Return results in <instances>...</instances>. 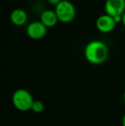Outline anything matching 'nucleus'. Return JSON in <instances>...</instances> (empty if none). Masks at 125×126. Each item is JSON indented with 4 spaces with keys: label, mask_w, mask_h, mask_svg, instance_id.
I'll list each match as a JSON object with an SVG mask.
<instances>
[{
    "label": "nucleus",
    "mask_w": 125,
    "mask_h": 126,
    "mask_svg": "<svg viewBox=\"0 0 125 126\" xmlns=\"http://www.w3.org/2000/svg\"><path fill=\"white\" fill-rule=\"evenodd\" d=\"M84 55L88 63L92 64H101L105 63L109 55L108 47L101 40H94L87 44Z\"/></svg>",
    "instance_id": "f257e3e1"
},
{
    "label": "nucleus",
    "mask_w": 125,
    "mask_h": 126,
    "mask_svg": "<svg viewBox=\"0 0 125 126\" xmlns=\"http://www.w3.org/2000/svg\"><path fill=\"white\" fill-rule=\"evenodd\" d=\"M12 104L16 110L20 111H27L31 110L34 100L33 95L27 89L19 88L12 94Z\"/></svg>",
    "instance_id": "f03ea898"
},
{
    "label": "nucleus",
    "mask_w": 125,
    "mask_h": 126,
    "mask_svg": "<svg viewBox=\"0 0 125 126\" xmlns=\"http://www.w3.org/2000/svg\"><path fill=\"white\" fill-rule=\"evenodd\" d=\"M55 12L58 21L63 23H68L75 19L76 10L73 3L69 0H63L55 6Z\"/></svg>",
    "instance_id": "7ed1b4c3"
},
{
    "label": "nucleus",
    "mask_w": 125,
    "mask_h": 126,
    "mask_svg": "<svg viewBox=\"0 0 125 126\" xmlns=\"http://www.w3.org/2000/svg\"><path fill=\"white\" fill-rule=\"evenodd\" d=\"M105 14L113 17L117 23L122 22L125 12V0H106L105 3Z\"/></svg>",
    "instance_id": "20e7f679"
},
{
    "label": "nucleus",
    "mask_w": 125,
    "mask_h": 126,
    "mask_svg": "<svg viewBox=\"0 0 125 126\" xmlns=\"http://www.w3.org/2000/svg\"><path fill=\"white\" fill-rule=\"evenodd\" d=\"M27 34L33 40H40L47 33V28L40 21H35L29 23L27 27Z\"/></svg>",
    "instance_id": "39448f33"
},
{
    "label": "nucleus",
    "mask_w": 125,
    "mask_h": 126,
    "mask_svg": "<svg viewBox=\"0 0 125 126\" xmlns=\"http://www.w3.org/2000/svg\"><path fill=\"white\" fill-rule=\"evenodd\" d=\"M116 21L113 17L107 14L101 15L97 18L96 20V28L98 31L102 33H110L116 27Z\"/></svg>",
    "instance_id": "423d86ee"
},
{
    "label": "nucleus",
    "mask_w": 125,
    "mask_h": 126,
    "mask_svg": "<svg viewBox=\"0 0 125 126\" xmlns=\"http://www.w3.org/2000/svg\"><path fill=\"white\" fill-rule=\"evenodd\" d=\"M40 22L48 28H53L59 21L55 10H45L40 15Z\"/></svg>",
    "instance_id": "0eeeda50"
},
{
    "label": "nucleus",
    "mask_w": 125,
    "mask_h": 126,
    "mask_svg": "<svg viewBox=\"0 0 125 126\" xmlns=\"http://www.w3.org/2000/svg\"><path fill=\"white\" fill-rule=\"evenodd\" d=\"M10 21L16 26H22L28 21V14L22 9H15L10 13Z\"/></svg>",
    "instance_id": "6e6552de"
},
{
    "label": "nucleus",
    "mask_w": 125,
    "mask_h": 126,
    "mask_svg": "<svg viewBox=\"0 0 125 126\" xmlns=\"http://www.w3.org/2000/svg\"><path fill=\"white\" fill-rule=\"evenodd\" d=\"M45 109V105L42 102L41 100H34L33 103V106H32L31 110L34 113H41L42 111Z\"/></svg>",
    "instance_id": "1a4fd4ad"
},
{
    "label": "nucleus",
    "mask_w": 125,
    "mask_h": 126,
    "mask_svg": "<svg viewBox=\"0 0 125 126\" xmlns=\"http://www.w3.org/2000/svg\"><path fill=\"white\" fill-rule=\"evenodd\" d=\"M61 1H63V0H47V2H48L49 3H51V4H53V5H57L59 3H60Z\"/></svg>",
    "instance_id": "9d476101"
},
{
    "label": "nucleus",
    "mask_w": 125,
    "mask_h": 126,
    "mask_svg": "<svg viewBox=\"0 0 125 126\" xmlns=\"http://www.w3.org/2000/svg\"><path fill=\"white\" fill-rule=\"evenodd\" d=\"M122 22L123 25L125 27V12L124 13V15H123V16H122V22Z\"/></svg>",
    "instance_id": "9b49d317"
},
{
    "label": "nucleus",
    "mask_w": 125,
    "mask_h": 126,
    "mask_svg": "<svg viewBox=\"0 0 125 126\" xmlns=\"http://www.w3.org/2000/svg\"><path fill=\"white\" fill-rule=\"evenodd\" d=\"M122 125H123V126H125V113L124 114V116H123V119H122Z\"/></svg>",
    "instance_id": "f8f14e48"
},
{
    "label": "nucleus",
    "mask_w": 125,
    "mask_h": 126,
    "mask_svg": "<svg viewBox=\"0 0 125 126\" xmlns=\"http://www.w3.org/2000/svg\"><path fill=\"white\" fill-rule=\"evenodd\" d=\"M124 103H125V90H124Z\"/></svg>",
    "instance_id": "ddd939ff"
}]
</instances>
